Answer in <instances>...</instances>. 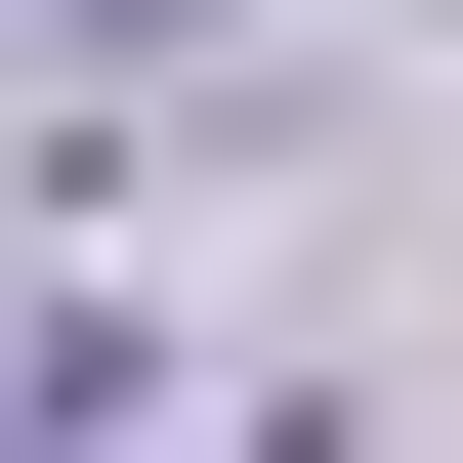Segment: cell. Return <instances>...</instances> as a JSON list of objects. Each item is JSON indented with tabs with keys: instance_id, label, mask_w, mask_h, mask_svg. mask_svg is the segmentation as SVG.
Instances as JSON below:
<instances>
[{
	"instance_id": "cell-1",
	"label": "cell",
	"mask_w": 463,
	"mask_h": 463,
	"mask_svg": "<svg viewBox=\"0 0 463 463\" xmlns=\"http://www.w3.org/2000/svg\"><path fill=\"white\" fill-rule=\"evenodd\" d=\"M0 421H85V337H0Z\"/></svg>"
}]
</instances>
